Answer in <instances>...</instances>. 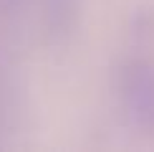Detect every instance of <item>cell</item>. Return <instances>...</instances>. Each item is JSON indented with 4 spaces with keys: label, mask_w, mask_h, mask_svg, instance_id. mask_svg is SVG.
Returning <instances> with one entry per match:
<instances>
[{
    "label": "cell",
    "mask_w": 154,
    "mask_h": 152,
    "mask_svg": "<svg viewBox=\"0 0 154 152\" xmlns=\"http://www.w3.org/2000/svg\"><path fill=\"white\" fill-rule=\"evenodd\" d=\"M119 94L131 122L142 129H154V68L149 63L134 61L121 71Z\"/></svg>",
    "instance_id": "1"
}]
</instances>
